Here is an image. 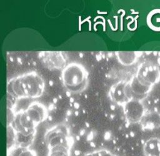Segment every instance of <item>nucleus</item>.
Masks as SVG:
<instances>
[{
  "instance_id": "nucleus-1",
  "label": "nucleus",
  "mask_w": 160,
  "mask_h": 156,
  "mask_svg": "<svg viewBox=\"0 0 160 156\" xmlns=\"http://www.w3.org/2000/svg\"><path fill=\"white\" fill-rule=\"evenodd\" d=\"M44 84L42 79L34 72L19 76L10 82L8 85V92L16 99L36 98L43 92Z\"/></svg>"
},
{
  "instance_id": "nucleus-2",
  "label": "nucleus",
  "mask_w": 160,
  "mask_h": 156,
  "mask_svg": "<svg viewBox=\"0 0 160 156\" xmlns=\"http://www.w3.org/2000/svg\"><path fill=\"white\" fill-rule=\"evenodd\" d=\"M62 79L66 87L75 91L79 90L86 81L87 72L80 64L72 62L62 71Z\"/></svg>"
},
{
  "instance_id": "nucleus-3",
  "label": "nucleus",
  "mask_w": 160,
  "mask_h": 156,
  "mask_svg": "<svg viewBox=\"0 0 160 156\" xmlns=\"http://www.w3.org/2000/svg\"><path fill=\"white\" fill-rule=\"evenodd\" d=\"M37 125L31 120L24 111L16 114L12 122V127L23 136H29Z\"/></svg>"
},
{
  "instance_id": "nucleus-4",
  "label": "nucleus",
  "mask_w": 160,
  "mask_h": 156,
  "mask_svg": "<svg viewBox=\"0 0 160 156\" xmlns=\"http://www.w3.org/2000/svg\"><path fill=\"white\" fill-rule=\"evenodd\" d=\"M124 113L129 122H138L143 118L144 109L139 100H131L124 105Z\"/></svg>"
},
{
  "instance_id": "nucleus-5",
  "label": "nucleus",
  "mask_w": 160,
  "mask_h": 156,
  "mask_svg": "<svg viewBox=\"0 0 160 156\" xmlns=\"http://www.w3.org/2000/svg\"><path fill=\"white\" fill-rule=\"evenodd\" d=\"M111 95L116 103L121 105H125L132 97L129 85L122 84L121 83H118L112 87Z\"/></svg>"
},
{
  "instance_id": "nucleus-6",
  "label": "nucleus",
  "mask_w": 160,
  "mask_h": 156,
  "mask_svg": "<svg viewBox=\"0 0 160 156\" xmlns=\"http://www.w3.org/2000/svg\"><path fill=\"white\" fill-rule=\"evenodd\" d=\"M46 141L50 149L56 146L68 145L66 132L61 127H54L49 130L46 135Z\"/></svg>"
},
{
  "instance_id": "nucleus-7",
  "label": "nucleus",
  "mask_w": 160,
  "mask_h": 156,
  "mask_svg": "<svg viewBox=\"0 0 160 156\" xmlns=\"http://www.w3.org/2000/svg\"><path fill=\"white\" fill-rule=\"evenodd\" d=\"M24 112L36 125L44 121L47 116V111L45 107L38 102H34L31 104Z\"/></svg>"
},
{
  "instance_id": "nucleus-8",
  "label": "nucleus",
  "mask_w": 160,
  "mask_h": 156,
  "mask_svg": "<svg viewBox=\"0 0 160 156\" xmlns=\"http://www.w3.org/2000/svg\"><path fill=\"white\" fill-rule=\"evenodd\" d=\"M143 151L146 156H160V140L157 138L148 140L143 146Z\"/></svg>"
},
{
  "instance_id": "nucleus-9",
  "label": "nucleus",
  "mask_w": 160,
  "mask_h": 156,
  "mask_svg": "<svg viewBox=\"0 0 160 156\" xmlns=\"http://www.w3.org/2000/svg\"><path fill=\"white\" fill-rule=\"evenodd\" d=\"M8 156H36V154L26 147L18 146L11 149Z\"/></svg>"
},
{
  "instance_id": "nucleus-10",
  "label": "nucleus",
  "mask_w": 160,
  "mask_h": 156,
  "mask_svg": "<svg viewBox=\"0 0 160 156\" xmlns=\"http://www.w3.org/2000/svg\"><path fill=\"white\" fill-rule=\"evenodd\" d=\"M49 156H69L68 145H59L51 148Z\"/></svg>"
},
{
  "instance_id": "nucleus-11",
  "label": "nucleus",
  "mask_w": 160,
  "mask_h": 156,
  "mask_svg": "<svg viewBox=\"0 0 160 156\" xmlns=\"http://www.w3.org/2000/svg\"><path fill=\"white\" fill-rule=\"evenodd\" d=\"M88 155L89 156H114L110 152L107 151V150H104L93 152L91 154H89Z\"/></svg>"
},
{
  "instance_id": "nucleus-12",
  "label": "nucleus",
  "mask_w": 160,
  "mask_h": 156,
  "mask_svg": "<svg viewBox=\"0 0 160 156\" xmlns=\"http://www.w3.org/2000/svg\"><path fill=\"white\" fill-rule=\"evenodd\" d=\"M86 156H89V155H86Z\"/></svg>"
}]
</instances>
